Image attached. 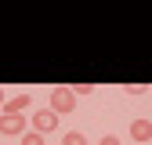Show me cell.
<instances>
[{
  "label": "cell",
  "mask_w": 152,
  "mask_h": 145,
  "mask_svg": "<svg viewBox=\"0 0 152 145\" xmlns=\"http://www.w3.org/2000/svg\"><path fill=\"white\" fill-rule=\"evenodd\" d=\"M51 113H58V116H65V113H72L76 109V91L72 87H51Z\"/></svg>",
  "instance_id": "obj_1"
},
{
  "label": "cell",
  "mask_w": 152,
  "mask_h": 145,
  "mask_svg": "<svg viewBox=\"0 0 152 145\" xmlns=\"http://www.w3.org/2000/svg\"><path fill=\"white\" fill-rule=\"evenodd\" d=\"M29 127L36 134H51L54 127H58V113H51V109H36V113L29 116Z\"/></svg>",
  "instance_id": "obj_2"
},
{
  "label": "cell",
  "mask_w": 152,
  "mask_h": 145,
  "mask_svg": "<svg viewBox=\"0 0 152 145\" xmlns=\"http://www.w3.org/2000/svg\"><path fill=\"white\" fill-rule=\"evenodd\" d=\"M26 127H29V120L26 116H15V113H0V138H15V134H29L26 131Z\"/></svg>",
  "instance_id": "obj_3"
},
{
  "label": "cell",
  "mask_w": 152,
  "mask_h": 145,
  "mask_svg": "<svg viewBox=\"0 0 152 145\" xmlns=\"http://www.w3.org/2000/svg\"><path fill=\"white\" fill-rule=\"evenodd\" d=\"M29 105H33V94H29V91H18V94H11V98H7L4 113H15V116H22Z\"/></svg>",
  "instance_id": "obj_4"
},
{
  "label": "cell",
  "mask_w": 152,
  "mask_h": 145,
  "mask_svg": "<svg viewBox=\"0 0 152 145\" xmlns=\"http://www.w3.org/2000/svg\"><path fill=\"white\" fill-rule=\"evenodd\" d=\"M127 134H130L134 145H145V141L152 138V123H148V120H134V123L127 127Z\"/></svg>",
  "instance_id": "obj_5"
},
{
  "label": "cell",
  "mask_w": 152,
  "mask_h": 145,
  "mask_svg": "<svg viewBox=\"0 0 152 145\" xmlns=\"http://www.w3.org/2000/svg\"><path fill=\"white\" fill-rule=\"evenodd\" d=\"M123 94H130V98H141V94H148V87H145V83H123Z\"/></svg>",
  "instance_id": "obj_6"
},
{
  "label": "cell",
  "mask_w": 152,
  "mask_h": 145,
  "mask_svg": "<svg viewBox=\"0 0 152 145\" xmlns=\"http://www.w3.org/2000/svg\"><path fill=\"white\" fill-rule=\"evenodd\" d=\"M62 145H87V138H83L80 131H69V134L62 138Z\"/></svg>",
  "instance_id": "obj_7"
},
{
  "label": "cell",
  "mask_w": 152,
  "mask_h": 145,
  "mask_svg": "<svg viewBox=\"0 0 152 145\" xmlns=\"http://www.w3.org/2000/svg\"><path fill=\"white\" fill-rule=\"evenodd\" d=\"M22 145H47V141H44V134L29 131V134H22Z\"/></svg>",
  "instance_id": "obj_8"
},
{
  "label": "cell",
  "mask_w": 152,
  "mask_h": 145,
  "mask_svg": "<svg viewBox=\"0 0 152 145\" xmlns=\"http://www.w3.org/2000/svg\"><path fill=\"white\" fill-rule=\"evenodd\" d=\"M72 91H76V98H91L94 94V83H76Z\"/></svg>",
  "instance_id": "obj_9"
},
{
  "label": "cell",
  "mask_w": 152,
  "mask_h": 145,
  "mask_svg": "<svg viewBox=\"0 0 152 145\" xmlns=\"http://www.w3.org/2000/svg\"><path fill=\"white\" fill-rule=\"evenodd\" d=\"M98 145H120V138H116V134H105V138H102Z\"/></svg>",
  "instance_id": "obj_10"
},
{
  "label": "cell",
  "mask_w": 152,
  "mask_h": 145,
  "mask_svg": "<svg viewBox=\"0 0 152 145\" xmlns=\"http://www.w3.org/2000/svg\"><path fill=\"white\" fill-rule=\"evenodd\" d=\"M4 105H7V91L0 87V113H4Z\"/></svg>",
  "instance_id": "obj_11"
}]
</instances>
